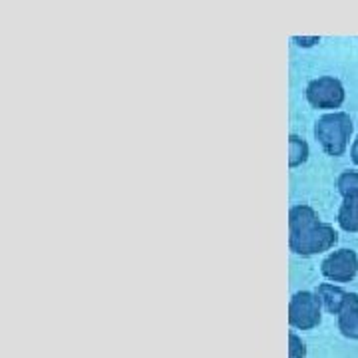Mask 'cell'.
Masks as SVG:
<instances>
[{"label":"cell","mask_w":358,"mask_h":358,"mask_svg":"<svg viewBox=\"0 0 358 358\" xmlns=\"http://www.w3.org/2000/svg\"><path fill=\"white\" fill-rule=\"evenodd\" d=\"M338 233L333 225L322 223L310 205H294L289 211V247L301 257L319 255L333 249Z\"/></svg>","instance_id":"cell-1"},{"label":"cell","mask_w":358,"mask_h":358,"mask_svg":"<svg viewBox=\"0 0 358 358\" xmlns=\"http://www.w3.org/2000/svg\"><path fill=\"white\" fill-rule=\"evenodd\" d=\"M355 124L350 115L345 112H333L319 117L315 124V136L322 145V150L333 157H341L348 148Z\"/></svg>","instance_id":"cell-2"},{"label":"cell","mask_w":358,"mask_h":358,"mask_svg":"<svg viewBox=\"0 0 358 358\" xmlns=\"http://www.w3.org/2000/svg\"><path fill=\"white\" fill-rule=\"evenodd\" d=\"M320 310L322 305L317 294L310 291H299L289 303V322L294 329L310 331L320 324Z\"/></svg>","instance_id":"cell-3"},{"label":"cell","mask_w":358,"mask_h":358,"mask_svg":"<svg viewBox=\"0 0 358 358\" xmlns=\"http://www.w3.org/2000/svg\"><path fill=\"white\" fill-rule=\"evenodd\" d=\"M307 100L317 110H336L345 103V88L333 76L317 78L308 82Z\"/></svg>","instance_id":"cell-4"},{"label":"cell","mask_w":358,"mask_h":358,"mask_svg":"<svg viewBox=\"0 0 358 358\" xmlns=\"http://www.w3.org/2000/svg\"><path fill=\"white\" fill-rule=\"evenodd\" d=\"M320 273L333 282H350L358 277V253L352 249L333 251L322 261Z\"/></svg>","instance_id":"cell-5"},{"label":"cell","mask_w":358,"mask_h":358,"mask_svg":"<svg viewBox=\"0 0 358 358\" xmlns=\"http://www.w3.org/2000/svg\"><path fill=\"white\" fill-rule=\"evenodd\" d=\"M338 331L346 338L358 341V293H348L338 313Z\"/></svg>","instance_id":"cell-6"},{"label":"cell","mask_w":358,"mask_h":358,"mask_svg":"<svg viewBox=\"0 0 358 358\" xmlns=\"http://www.w3.org/2000/svg\"><path fill=\"white\" fill-rule=\"evenodd\" d=\"M315 294L319 296L320 305L327 308L331 315H338V313H341V308L345 305L346 296H348V293H346L345 289L334 287L331 282H322V285H319V289H317V293Z\"/></svg>","instance_id":"cell-7"},{"label":"cell","mask_w":358,"mask_h":358,"mask_svg":"<svg viewBox=\"0 0 358 358\" xmlns=\"http://www.w3.org/2000/svg\"><path fill=\"white\" fill-rule=\"evenodd\" d=\"M336 221L346 233H358V197H346L338 209Z\"/></svg>","instance_id":"cell-8"},{"label":"cell","mask_w":358,"mask_h":358,"mask_svg":"<svg viewBox=\"0 0 358 358\" xmlns=\"http://www.w3.org/2000/svg\"><path fill=\"white\" fill-rule=\"evenodd\" d=\"M308 159V143L299 136H289V166L296 167Z\"/></svg>","instance_id":"cell-9"},{"label":"cell","mask_w":358,"mask_h":358,"mask_svg":"<svg viewBox=\"0 0 358 358\" xmlns=\"http://www.w3.org/2000/svg\"><path fill=\"white\" fill-rule=\"evenodd\" d=\"M336 187L343 197H358V171H343L336 179Z\"/></svg>","instance_id":"cell-10"},{"label":"cell","mask_w":358,"mask_h":358,"mask_svg":"<svg viewBox=\"0 0 358 358\" xmlns=\"http://www.w3.org/2000/svg\"><path fill=\"white\" fill-rule=\"evenodd\" d=\"M307 357V345L303 338H299L294 333H289V358H305Z\"/></svg>","instance_id":"cell-11"},{"label":"cell","mask_w":358,"mask_h":358,"mask_svg":"<svg viewBox=\"0 0 358 358\" xmlns=\"http://www.w3.org/2000/svg\"><path fill=\"white\" fill-rule=\"evenodd\" d=\"M320 38H317V36H313V38H294V42H301L299 46H313L310 42H315V44H317Z\"/></svg>","instance_id":"cell-12"},{"label":"cell","mask_w":358,"mask_h":358,"mask_svg":"<svg viewBox=\"0 0 358 358\" xmlns=\"http://www.w3.org/2000/svg\"><path fill=\"white\" fill-rule=\"evenodd\" d=\"M350 157H352V162L358 166V138L352 143V148H350Z\"/></svg>","instance_id":"cell-13"}]
</instances>
